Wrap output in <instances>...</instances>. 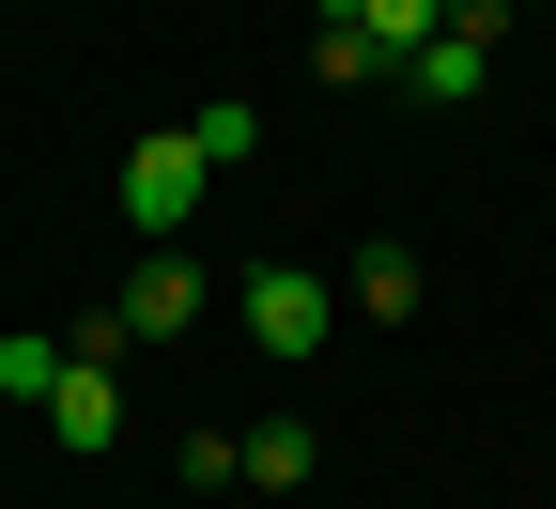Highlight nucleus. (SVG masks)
<instances>
[{
	"label": "nucleus",
	"mask_w": 556,
	"mask_h": 509,
	"mask_svg": "<svg viewBox=\"0 0 556 509\" xmlns=\"http://www.w3.org/2000/svg\"><path fill=\"white\" fill-rule=\"evenodd\" d=\"M495 31H510V0H448V16L402 47V93L417 109H479L495 93Z\"/></svg>",
	"instance_id": "nucleus-1"
},
{
	"label": "nucleus",
	"mask_w": 556,
	"mask_h": 509,
	"mask_svg": "<svg viewBox=\"0 0 556 509\" xmlns=\"http://www.w3.org/2000/svg\"><path fill=\"white\" fill-rule=\"evenodd\" d=\"M201 186H217V155H201V139L186 124H155V139H139V155H124V216H139V232H186V216H201Z\"/></svg>",
	"instance_id": "nucleus-2"
},
{
	"label": "nucleus",
	"mask_w": 556,
	"mask_h": 509,
	"mask_svg": "<svg viewBox=\"0 0 556 509\" xmlns=\"http://www.w3.org/2000/svg\"><path fill=\"white\" fill-rule=\"evenodd\" d=\"M232 309H248V340H263V355H325V325H340V278H309V263H263Z\"/></svg>",
	"instance_id": "nucleus-3"
},
{
	"label": "nucleus",
	"mask_w": 556,
	"mask_h": 509,
	"mask_svg": "<svg viewBox=\"0 0 556 509\" xmlns=\"http://www.w3.org/2000/svg\"><path fill=\"white\" fill-rule=\"evenodd\" d=\"M47 432H62V448H124V371H109V355H78V340H62V371H47V402H31Z\"/></svg>",
	"instance_id": "nucleus-4"
},
{
	"label": "nucleus",
	"mask_w": 556,
	"mask_h": 509,
	"mask_svg": "<svg viewBox=\"0 0 556 509\" xmlns=\"http://www.w3.org/2000/svg\"><path fill=\"white\" fill-rule=\"evenodd\" d=\"M309 78L325 93H371V78H402V62H387V31L356 16V0H309Z\"/></svg>",
	"instance_id": "nucleus-5"
},
{
	"label": "nucleus",
	"mask_w": 556,
	"mask_h": 509,
	"mask_svg": "<svg viewBox=\"0 0 556 509\" xmlns=\"http://www.w3.org/2000/svg\"><path fill=\"white\" fill-rule=\"evenodd\" d=\"M124 325H139V340H186V325H201V263H139V278H124Z\"/></svg>",
	"instance_id": "nucleus-6"
},
{
	"label": "nucleus",
	"mask_w": 556,
	"mask_h": 509,
	"mask_svg": "<svg viewBox=\"0 0 556 509\" xmlns=\"http://www.w3.org/2000/svg\"><path fill=\"white\" fill-rule=\"evenodd\" d=\"M186 139H201L217 170H248V155H263V109H248V93H217V109H186Z\"/></svg>",
	"instance_id": "nucleus-7"
},
{
	"label": "nucleus",
	"mask_w": 556,
	"mask_h": 509,
	"mask_svg": "<svg viewBox=\"0 0 556 509\" xmlns=\"http://www.w3.org/2000/svg\"><path fill=\"white\" fill-rule=\"evenodd\" d=\"M340 309H371V325H402V309H417V263H402V247H371L356 278H340Z\"/></svg>",
	"instance_id": "nucleus-8"
},
{
	"label": "nucleus",
	"mask_w": 556,
	"mask_h": 509,
	"mask_svg": "<svg viewBox=\"0 0 556 509\" xmlns=\"http://www.w3.org/2000/svg\"><path fill=\"white\" fill-rule=\"evenodd\" d=\"M309 463H325V448H309V432H294V417H263V432H248V479H263V494H294Z\"/></svg>",
	"instance_id": "nucleus-9"
},
{
	"label": "nucleus",
	"mask_w": 556,
	"mask_h": 509,
	"mask_svg": "<svg viewBox=\"0 0 556 509\" xmlns=\"http://www.w3.org/2000/svg\"><path fill=\"white\" fill-rule=\"evenodd\" d=\"M47 371H62V340H31V325L0 340V402H47Z\"/></svg>",
	"instance_id": "nucleus-10"
},
{
	"label": "nucleus",
	"mask_w": 556,
	"mask_h": 509,
	"mask_svg": "<svg viewBox=\"0 0 556 509\" xmlns=\"http://www.w3.org/2000/svg\"><path fill=\"white\" fill-rule=\"evenodd\" d=\"M356 16H371V31H387V62H402L417 31H433V16H448V0H356Z\"/></svg>",
	"instance_id": "nucleus-11"
},
{
	"label": "nucleus",
	"mask_w": 556,
	"mask_h": 509,
	"mask_svg": "<svg viewBox=\"0 0 556 509\" xmlns=\"http://www.w3.org/2000/svg\"><path fill=\"white\" fill-rule=\"evenodd\" d=\"M510 16H526V0H510Z\"/></svg>",
	"instance_id": "nucleus-12"
}]
</instances>
